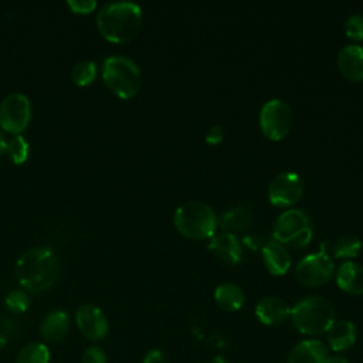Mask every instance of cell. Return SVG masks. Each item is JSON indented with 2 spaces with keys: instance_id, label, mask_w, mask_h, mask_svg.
<instances>
[{
  "instance_id": "obj_1",
  "label": "cell",
  "mask_w": 363,
  "mask_h": 363,
  "mask_svg": "<svg viewBox=\"0 0 363 363\" xmlns=\"http://www.w3.org/2000/svg\"><path fill=\"white\" fill-rule=\"evenodd\" d=\"M16 277L20 285L28 291H45L51 288L60 277V259L48 247L31 248L18 258Z\"/></svg>"
},
{
  "instance_id": "obj_2",
  "label": "cell",
  "mask_w": 363,
  "mask_h": 363,
  "mask_svg": "<svg viewBox=\"0 0 363 363\" xmlns=\"http://www.w3.org/2000/svg\"><path fill=\"white\" fill-rule=\"evenodd\" d=\"M99 34L115 44L129 43L142 26V10L132 1H115L102 6L96 16Z\"/></svg>"
},
{
  "instance_id": "obj_3",
  "label": "cell",
  "mask_w": 363,
  "mask_h": 363,
  "mask_svg": "<svg viewBox=\"0 0 363 363\" xmlns=\"http://www.w3.org/2000/svg\"><path fill=\"white\" fill-rule=\"evenodd\" d=\"M289 319L299 333L318 336L326 333L335 322V309L326 298L312 295L301 299L291 308Z\"/></svg>"
},
{
  "instance_id": "obj_4",
  "label": "cell",
  "mask_w": 363,
  "mask_h": 363,
  "mask_svg": "<svg viewBox=\"0 0 363 363\" xmlns=\"http://www.w3.org/2000/svg\"><path fill=\"white\" fill-rule=\"evenodd\" d=\"M105 85L119 98H133L142 86V72L138 64L125 55H111L102 65Z\"/></svg>"
},
{
  "instance_id": "obj_5",
  "label": "cell",
  "mask_w": 363,
  "mask_h": 363,
  "mask_svg": "<svg viewBox=\"0 0 363 363\" xmlns=\"http://www.w3.org/2000/svg\"><path fill=\"white\" fill-rule=\"evenodd\" d=\"M173 223L182 235L203 240L214 235L218 227V217L208 204L203 201H187L176 210Z\"/></svg>"
},
{
  "instance_id": "obj_6",
  "label": "cell",
  "mask_w": 363,
  "mask_h": 363,
  "mask_svg": "<svg viewBox=\"0 0 363 363\" xmlns=\"http://www.w3.org/2000/svg\"><path fill=\"white\" fill-rule=\"evenodd\" d=\"M274 240L292 248H303L312 240V223L309 216L299 208L284 211L274 223Z\"/></svg>"
},
{
  "instance_id": "obj_7",
  "label": "cell",
  "mask_w": 363,
  "mask_h": 363,
  "mask_svg": "<svg viewBox=\"0 0 363 363\" xmlns=\"http://www.w3.org/2000/svg\"><path fill=\"white\" fill-rule=\"evenodd\" d=\"M259 128L262 135L269 140L284 139L292 125V111L282 99L267 101L259 111Z\"/></svg>"
},
{
  "instance_id": "obj_8",
  "label": "cell",
  "mask_w": 363,
  "mask_h": 363,
  "mask_svg": "<svg viewBox=\"0 0 363 363\" xmlns=\"http://www.w3.org/2000/svg\"><path fill=\"white\" fill-rule=\"evenodd\" d=\"M333 261L322 244L318 252L309 254L298 262L295 275L302 285L315 288L328 284L333 277Z\"/></svg>"
},
{
  "instance_id": "obj_9",
  "label": "cell",
  "mask_w": 363,
  "mask_h": 363,
  "mask_svg": "<svg viewBox=\"0 0 363 363\" xmlns=\"http://www.w3.org/2000/svg\"><path fill=\"white\" fill-rule=\"evenodd\" d=\"M31 119V105L26 95L10 94L0 104V126L7 133L20 135Z\"/></svg>"
},
{
  "instance_id": "obj_10",
  "label": "cell",
  "mask_w": 363,
  "mask_h": 363,
  "mask_svg": "<svg viewBox=\"0 0 363 363\" xmlns=\"http://www.w3.org/2000/svg\"><path fill=\"white\" fill-rule=\"evenodd\" d=\"M303 194L302 179L294 172L275 176L268 186V199L277 207H289L301 200Z\"/></svg>"
},
{
  "instance_id": "obj_11",
  "label": "cell",
  "mask_w": 363,
  "mask_h": 363,
  "mask_svg": "<svg viewBox=\"0 0 363 363\" xmlns=\"http://www.w3.org/2000/svg\"><path fill=\"white\" fill-rule=\"evenodd\" d=\"M75 322L79 332L89 340H101L108 333V320L95 305H81L75 312Z\"/></svg>"
},
{
  "instance_id": "obj_12",
  "label": "cell",
  "mask_w": 363,
  "mask_h": 363,
  "mask_svg": "<svg viewBox=\"0 0 363 363\" xmlns=\"http://www.w3.org/2000/svg\"><path fill=\"white\" fill-rule=\"evenodd\" d=\"M255 316L262 325L277 326L286 322L291 316L289 305L278 296H265L255 306Z\"/></svg>"
},
{
  "instance_id": "obj_13",
  "label": "cell",
  "mask_w": 363,
  "mask_h": 363,
  "mask_svg": "<svg viewBox=\"0 0 363 363\" xmlns=\"http://www.w3.org/2000/svg\"><path fill=\"white\" fill-rule=\"evenodd\" d=\"M337 68L340 74L352 81H363V47L357 44L345 45L337 54Z\"/></svg>"
},
{
  "instance_id": "obj_14",
  "label": "cell",
  "mask_w": 363,
  "mask_h": 363,
  "mask_svg": "<svg viewBox=\"0 0 363 363\" xmlns=\"http://www.w3.org/2000/svg\"><path fill=\"white\" fill-rule=\"evenodd\" d=\"M329 349L319 339H303L298 342L288 354L286 363H325Z\"/></svg>"
},
{
  "instance_id": "obj_15",
  "label": "cell",
  "mask_w": 363,
  "mask_h": 363,
  "mask_svg": "<svg viewBox=\"0 0 363 363\" xmlns=\"http://www.w3.org/2000/svg\"><path fill=\"white\" fill-rule=\"evenodd\" d=\"M208 250L227 264L235 265L242 259V247L234 234L220 233L211 237Z\"/></svg>"
},
{
  "instance_id": "obj_16",
  "label": "cell",
  "mask_w": 363,
  "mask_h": 363,
  "mask_svg": "<svg viewBox=\"0 0 363 363\" xmlns=\"http://www.w3.org/2000/svg\"><path fill=\"white\" fill-rule=\"evenodd\" d=\"M356 328L350 320H335L326 332L329 349L337 353L350 349L356 343Z\"/></svg>"
},
{
  "instance_id": "obj_17",
  "label": "cell",
  "mask_w": 363,
  "mask_h": 363,
  "mask_svg": "<svg viewBox=\"0 0 363 363\" xmlns=\"http://www.w3.org/2000/svg\"><path fill=\"white\" fill-rule=\"evenodd\" d=\"M337 286L350 295H363V267L353 261H345L336 271Z\"/></svg>"
},
{
  "instance_id": "obj_18",
  "label": "cell",
  "mask_w": 363,
  "mask_h": 363,
  "mask_svg": "<svg viewBox=\"0 0 363 363\" xmlns=\"http://www.w3.org/2000/svg\"><path fill=\"white\" fill-rule=\"evenodd\" d=\"M262 261L272 275H284L291 267V255L288 250L275 240L262 245Z\"/></svg>"
},
{
  "instance_id": "obj_19",
  "label": "cell",
  "mask_w": 363,
  "mask_h": 363,
  "mask_svg": "<svg viewBox=\"0 0 363 363\" xmlns=\"http://www.w3.org/2000/svg\"><path fill=\"white\" fill-rule=\"evenodd\" d=\"M252 221L254 214L248 206H235L218 218V227H221L223 233L234 234L237 231L247 230Z\"/></svg>"
},
{
  "instance_id": "obj_20",
  "label": "cell",
  "mask_w": 363,
  "mask_h": 363,
  "mask_svg": "<svg viewBox=\"0 0 363 363\" xmlns=\"http://www.w3.org/2000/svg\"><path fill=\"white\" fill-rule=\"evenodd\" d=\"M68 328H69L68 315L61 309H55V311H51L43 319L40 326V333L45 340L57 342L67 335Z\"/></svg>"
},
{
  "instance_id": "obj_21",
  "label": "cell",
  "mask_w": 363,
  "mask_h": 363,
  "mask_svg": "<svg viewBox=\"0 0 363 363\" xmlns=\"http://www.w3.org/2000/svg\"><path fill=\"white\" fill-rule=\"evenodd\" d=\"M216 303L225 312H235L244 305V292L233 282L220 284L214 291Z\"/></svg>"
},
{
  "instance_id": "obj_22",
  "label": "cell",
  "mask_w": 363,
  "mask_h": 363,
  "mask_svg": "<svg viewBox=\"0 0 363 363\" xmlns=\"http://www.w3.org/2000/svg\"><path fill=\"white\" fill-rule=\"evenodd\" d=\"M16 363H50V350L41 342L28 343L18 352Z\"/></svg>"
},
{
  "instance_id": "obj_23",
  "label": "cell",
  "mask_w": 363,
  "mask_h": 363,
  "mask_svg": "<svg viewBox=\"0 0 363 363\" xmlns=\"http://www.w3.org/2000/svg\"><path fill=\"white\" fill-rule=\"evenodd\" d=\"M362 250V241L357 235L346 234L339 237L333 244V254L336 258H354Z\"/></svg>"
},
{
  "instance_id": "obj_24",
  "label": "cell",
  "mask_w": 363,
  "mask_h": 363,
  "mask_svg": "<svg viewBox=\"0 0 363 363\" xmlns=\"http://www.w3.org/2000/svg\"><path fill=\"white\" fill-rule=\"evenodd\" d=\"M71 78H72L74 84L78 85V86L89 85L96 78V65H95V62L89 61V60H84V61L77 62L72 67Z\"/></svg>"
},
{
  "instance_id": "obj_25",
  "label": "cell",
  "mask_w": 363,
  "mask_h": 363,
  "mask_svg": "<svg viewBox=\"0 0 363 363\" xmlns=\"http://www.w3.org/2000/svg\"><path fill=\"white\" fill-rule=\"evenodd\" d=\"M28 143L21 135L11 136L6 145V153L14 164H23L28 157Z\"/></svg>"
},
{
  "instance_id": "obj_26",
  "label": "cell",
  "mask_w": 363,
  "mask_h": 363,
  "mask_svg": "<svg viewBox=\"0 0 363 363\" xmlns=\"http://www.w3.org/2000/svg\"><path fill=\"white\" fill-rule=\"evenodd\" d=\"M6 306H7L9 311H11L14 313H23L28 309L30 299H28L26 292L20 291V289H14V291L7 294Z\"/></svg>"
},
{
  "instance_id": "obj_27",
  "label": "cell",
  "mask_w": 363,
  "mask_h": 363,
  "mask_svg": "<svg viewBox=\"0 0 363 363\" xmlns=\"http://www.w3.org/2000/svg\"><path fill=\"white\" fill-rule=\"evenodd\" d=\"M345 34L353 41H363V16L352 14L345 21Z\"/></svg>"
},
{
  "instance_id": "obj_28",
  "label": "cell",
  "mask_w": 363,
  "mask_h": 363,
  "mask_svg": "<svg viewBox=\"0 0 363 363\" xmlns=\"http://www.w3.org/2000/svg\"><path fill=\"white\" fill-rule=\"evenodd\" d=\"M81 363H106V354L99 346H89L84 350Z\"/></svg>"
},
{
  "instance_id": "obj_29",
  "label": "cell",
  "mask_w": 363,
  "mask_h": 363,
  "mask_svg": "<svg viewBox=\"0 0 363 363\" xmlns=\"http://www.w3.org/2000/svg\"><path fill=\"white\" fill-rule=\"evenodd\" d=\"M67 6L75 14H89L96 9L95 0H68Z\"/></svg>"
},
{
  "instance_id": "obj_30",
  "label": "cell",
  "mask_w": 363,
  "mask_h": 363,
  "mask_svg": "<svg viewBox=\"0 0 363 363\" xmlns=\"http://www.w3.org/2000/svg\"><path fill=\"white\" fill-rule=\"evenodd\" d=\"M0 333L4 336V339L7 340V337H13V336H17L18 335V326L17 323L11 319V318H7V316H3L0 319Z\"/></svg>"
},
{
  "instance_id": "obj_31",
  "label": "cell",
  "mask_w": 363,
  "mask_h": 363,
  "mask_svg": "<svg viewBox=\"0 0 363 363\" xmlns=\"http://www.w3.org/2000/svg\"><path fill=\"white\" fill-rule=\"evenodd\" d=\"M224 138V129L221 125H213L206 133V142L210 145H218Z\"/></svg>"
},
{
  "instance_id": "obj_32",
  "label": "cell",
  "mask_w": 363,
  "mask_h": 363,
  "mask_svg": "<svg viewBox=\"0 0 363 363\" xmlns=\"http://www.w3.org/2000/svg\"><path fill=\"white\" fill-rule=\"evenodd\" d=\"M142 363H166V357L160 349H150L145 354Z\"/></svg>"
},
{
  "instance_id": "obj_33",
  "label": "cell",
  "mask_w": 363,
  "mask_h": 363,
  "mask_svg": "<svg viewBox=\"0 0 363 363\" xmlns=\"http://www.w3.org/2000/svg\"><path fill=\"white\" fill-rule=\"evenodd\" d=\"M325 363H349V360L342 354H329Z\"/></svg>"
},
{
  "instance_id": "obj_34",
  "label": "cell",
  "mask_w": 363,
  "mask_h": 363,
  "mask_svg": "<svg viewBox=\"0 0 363 363\" xmlns=\"http://www.w3.org/2000/svg\"><path fill=\"white\" fill-rule=\"evenodd\" d=\"M6 145H7V140L4 139L3 133L0 132V157L6 153Z\"/></svg>"
},
{
  "instance_id": "obj_35",
  "label": "cell",
  "mask_w": 363,
  "mask_h": 363,
  "mask_svg": "<svg viewBox=\"0 0 363 363\" xmlns=\"http://www.w3.org/2000/svg\"><path fill=\"white\" fill-rule=\"evenodd\" d=\"M211 363H230V362L225 357H223V356H214Z\"/></svg>"
},
{
  "instance_id": "obj_36",
  "label": "cell",
  "mask_w": 363,
  "mask_h": 363,
  "mask_svg": "<svg viewBox=\"0 0 363 363\" xmlns=\"http://www.w3.org/2000/svg\"><path fill=\"white\" fill-rule=\"evenodd\" d=\"M6 342H7V340H6V339H4V336L0 333V350L6 346Z\"/></svg>"
}]
</instances>
